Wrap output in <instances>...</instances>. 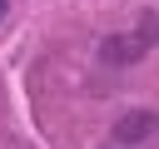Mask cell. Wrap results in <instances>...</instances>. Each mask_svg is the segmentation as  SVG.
Masks as SVG:
<instances>
[{
    "mask_svg": "<svg viewBox=\"0 0 159 149\" xmlns=\"http://www.w3.org/2000/svg\"><path fill=\"white\" fill-rule=\"evenodd\" d=\"M154 129H159L154 109H129L114 119V144H144V139H154Z\"/></svg>",
    "mask_w": 159,
    "mask_h": 149,
    "instance_id": "obj_2",
    "label": "cell"
},
{
    "mask_svg": "<svg viewBox=\"0 0 159 149\" xmlns=\"http://www.w3.org/2000/svg\"><path fill=\"white\" fill-rule=\"evenodd\" d=\"M0 15H5V0H0Z\"/></svg>",
    "mask_w": 159,
    "mask_h": 149,
    "instance_id": "obj_3",
    "label": "cell"
},
{
    "mask_svg": "<svg viewBox=\"0 0 159 149\" xmlns=\"http://www.w3.org/2000/svg\"><path fill=\"white\" fill-rule=\"evenodd\" d=\"M149 55V40L144 35H104L99 40V60L104 65H139Z\"/></svg>",
    "mask_w": 159,
    "mask_h": 149,
    "instance_id": "obj_1",
    "label": "cell"
}]
</instances>
